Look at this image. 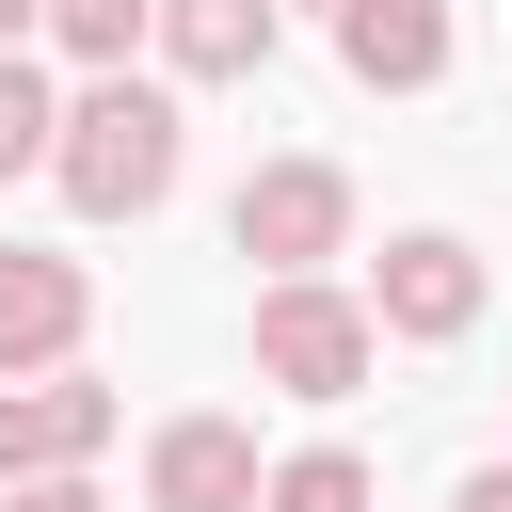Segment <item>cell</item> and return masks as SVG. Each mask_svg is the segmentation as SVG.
<instances>
[{
  "instance_id": "cell-8",
  "label": "cell",
  "mask_w": 512,
  "mask_h": 512,
  "mask_svg": "<svg viewBox=\"0 0 512 512\" xmlns=\"http://www.w3.org/2000/svg\"><path fill=\"white\" fill-rule=\"evenodd\" d=\"M336 32V64L368 80V96H432L448 64H464V16L448 0H352V16H320Z\"/></svg>"
},
{
  "instance_id": "cell-9",
  "label": "cell",
  "mask_w": 512,
  "mask_h": 512,
  "mask_svg": "<svg viewBox=\"0 0 512 512\" xmlns=\"http://www.w3.org/2000/svg\"><path fill=\"white\" fill-rule=\"evenodd\" d=\"M288 48V0H160V80H256Z\"/></svg>"
},
{
  "instance_id": "cell-11",
  "label": "cell",
  "mask_w": 512,
  "mask_h": 512,
  "mask_svg": "<svg viewBox=\"0 0 512 512\" xmlns=\"http://www.w3.org/2000/svg\"><path fill=\"white\" fill-rule=\"evenodd\" d=\"M368 496H384V464L352 432H320V448H272V496L256 512H368Z\"/></svg>"
},
{
  "instance_id": "cell-15",
  "label": "cell",
  "mask_w": 512,
  "mask_h": 512,
  "mask_svg": "<svg viewBox=\"0 0 512 512\" xmlns=\"http://www.w3.org/2000/svg\"><path fill=\"white\" fill-rule=\"evenodd\" d=\"M448 512H512V464H464V480H448Z\"/></svg>"
},
{
  "instance_id": "cell-6",
  "label": "cell",
  "mask_w": 512,
  "mask_h": 512,
  "mask_svg": "<svg viewBox=\"0 0 512 512\" xmlns=\"http://www.w3.org/2000/svg\"><path fill=\"white\" fill-rule=\"evenodd\" d=\"M128 432V400L96 368H48V384H0V480H96V448Z\"/></svg>"
},
{
  "instance_id": "cell-3",
  "label": "cell",
  "mask_w": 512,
  "mask_h": 512,
  "mask_svg": "<svg viewBox=\"0 0 512 512\" xmlns=\"http://www.w3.org/2000/svg\"><path fill=\"white\" fill-rule=\"evenodd\" d=\"M384 368V320H368V288H256V384L272 400H352Z\"/></svg>"
},
{
  "instance_id": "cell-16",
  "label": "cell",
  "mask_w": 512,
  "mask_h": 512,
  "mask_svg": "<svg viewBox=\"0 0 512 512\" xmlns=\"http://www.w3.org/2000/svg\"><path fill=\"white\" fill-rule=\"evenodd\" d=\"M320 16H352V0H320Z\"/></svg>"
},
{
  "instance_id": "cell-5",
  "label": "cell",
  "mask_w": 512,
  "mask_h": 512,
  "mask_svg": "<svg viewBox=\"0 0 512 512\" xmlns=\"http://www.w3.org/2000/svg\"><path fill=\"white\" fill-rule=\"evenodd\" d=\"M80 336H96V256L0 240V384H48V368H80Z\"/></svg>"
},
{
  "instance_id": "cell-1",
  "label": "cell",
  "mask_w": 512,
  "mask_h": 512,
  "mask_svg": "<svg viewBox=\"0 0 512 512\" xmlns=\"http://www.w3.org/2000/svg\"><path fill=\"white\" fill-rule=\"evenodd\" d=\"M176 160H192L176 80H80V96H64V144H48V192H64L80 224H144V208L176 192Z\"/></svg>"
},
{
  "instance_id": "cell-10",
  "label": "cell",
  "mask_w": 512,
  "mask_h": 512,
  "mask_svg": "<svg viewBox=\"0 0 512 512\" xmlns=\"http://www.w3.org/2000/svg\"><path fill=\"white\" fill-rule=\"evenodd\" d=\"M48 48H64L80 80H144V48H160V0H48Z\"/></svg>"
},
{
  "instance_id": "cell-13",
  "label": "cell",
  "mask_w": 512,
  "mask_h": 512,
  "mask_svg": "<svg viewBox=\"0 0 512 512\" xmlns=\"http://www.w3.org/2000/svg\"><path fill=\"white\" fill-rule=\"evenodd\" d=\"M0 512H112L96 480H0Z\"/></svg>"
},
{
  "instance_id": "cell-14",
  "label": "cell",
  "mask_w": 512,
  "mask_h": 512,
  "mask_svg": "<svg viewBox=\"0 0 512 512\" xmlns=\"http://www.w3.org/2000/svg\"><path fill=\"white\" fill-rule=\"evenodd\" d=\"M48 48V0H0V64H32Z\"/></svg>"
},
{
  "instance_id": "cell-12",
  "label": "cell",
  "mask_w": 512,
  "mask_h": 512,
  "mask_svg": "<svg viewBox=\"0 0 512 512\" xmlns=\"http://www.w3.org/2000/svg\"><path fill=\"white\" fill-rule=\"evenodd\" d=\"M48 144H64V80L48 64H0V192L48 176Z\"/></svg>"
},
{
  "instance_id": "cell-2",
  "label": "cell",
  "mask_w": 512,
  "mask_h": 512,
  "mask_svg": "<svg viewBox=\"0 0 512 512\" xmlns=\"http://www.w3.org/2000/svg\"><path fill=\"white\" fill-rule=\"evenodd\" d=\"M224 240L256 256V288H320V272L352 256V160H320V144H272V160L224 192Z\"/></svg>"
},
{
  "instance_id": "cell-4",
  "label": "cell",
  "mask_w": 512,
  "mask_h": 512,
  "mask_svg": "<svg viewBox=\"0 0 512 512\" xmlns=\"http://www.w3.org/2000/svg\"><path fill=\"white\" fill-rule=\"evenodd\" d=\"M480 304H496V256H480L464 224H400V240L368 256V320H384L400 352H448V336H480Z\"/></svg>"
},
{
  "instance_id": "cell-7",
  "label": "cell",
  "mask_w": 512,
  "mask_h": 512,
  "mask_svg": "<svg viewBox=\"0 0 512 512\" xmlns=\"http://www.w3.org/2000/svg\"><path fill=\"white\" fill-rule=\"evenodd\" d=\"M272 496V448H256V416H160L144 432V512H256Z\"/></svg>"
}]
</instances>
